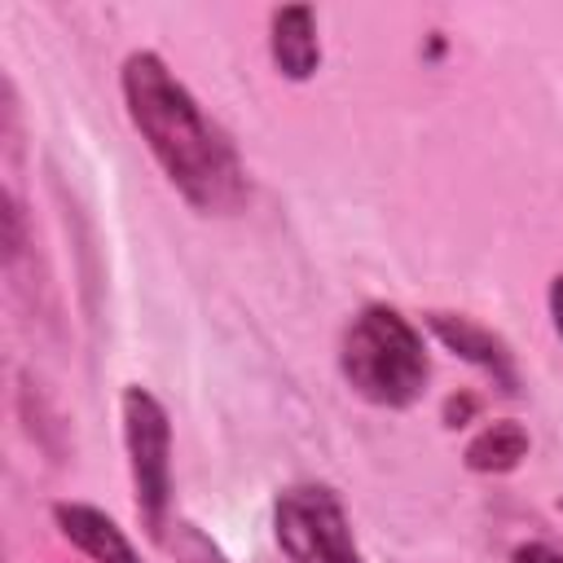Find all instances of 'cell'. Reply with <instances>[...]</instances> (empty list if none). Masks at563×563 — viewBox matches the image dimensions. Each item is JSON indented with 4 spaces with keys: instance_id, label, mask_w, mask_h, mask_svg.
<instances>
[{
    "instance_id": "7a4b0ae2",
    "label": "cell",
    "mask_w": 563,
    "mask_h": 563,
    "mask_svg": "<svg viewBox=\"0 0 563 563\" xmlns=\"http://www.w3.org/2000/svg\"><path fill=\"white\" fill-rule=\"evenodd\" d=\"M339 374L374 409L418 405L431 378L422 330L391 303H365L339 334Z\"/></svg>"
},
{
    "instance_id": "6da1fadb",
    "label": "cell",
    "mask_w": 563,
    "mask_h": 563,
    "mask_svg": "<svg viewBox=\"0 0 563 563\" xmlns=\"http://www.w3.org/2000/svg\"><path fill=\"white\" fill-rule=\"evenodd\" d=\"M119 92L167 185L198 216H229L246 202V167L233 136L198 106V97L158 53H128L119 66Z\"/></svg>"
},
{
    "instance_id": "277c9868",
    "label": "cell",
    "mask_w": 563,
    "mask_h": 563,
    "mask_svg": "<svg viewBox=\"0 0 563 563\" xmlns=\"http://www.w3.org/2000/svg\"><path fill=\"white\" fill-rule=\"evenodd\" d=\"M273 537L290 563H365L334 488L290 484L273 501Z\"/></svg>"
},
{
    "instance_id": "4fadbf2b",
    "label": "cell",
    "mask_w": 563,
    "mask_h": 563,
    "mask_svg": "<svg viewBox=\"0 0 563 563\" xmlns=\"http://www.w3.org/2000/svg\"><path fill=\"white\" fill-rule=\"evenodd\" d=\"M545 312H550L554 334L563 339V273H554V277H550V286H545Z\"/></svg>"
},
{
    "instance_id": "5b68a950",
    "label": "cell",
    "mask_w": 563,
    "mask_h": 563,
    "mask_svg": "<svg viewBox=\"0 0 563 563\" xmlns=\"http://www.w3.org/2000/svg\"><path fill=\"white\" fill-rule=\"evenodd\" d=\"M422 325H427L457 361H466V365H475L479 374H488L501 396H519V365H515L510 343H506L497 330L479 325V321L466 317V312H444V308L422 312Z\"/></svg>"
},
{
    "instance_id": "3957f363",
    "label": "cell",
    "mask_w": 563,
    "mask_h": 563,
    "mask_svg": "<svg viewBox=\"0 0 563 563\" xmlns=\"http://www.w3.org/2000/svg\"><path fill=\"white\" fill-rule=\"evenodd\" d=\"M119 418H123V453H128L136 519L150 541H167V528H172V418H167L163 400L141 383L123 387Z\"/></svg>"
},
{
    "instance_id": "ba28073f",
    "label": "cell",
    "mask_w": 563,
    "mask_h": 563,
    "mask_svg": "<svg viewBox=\"0 0 563 563\" xmlns=\"http://www.w3.org/2000/svg\"><path fill=\"white\" fill-rule=\"evenodd\" d=\"M528 449H532L528 427L515 422V418H497V422H484V427L466 440L462 466L475 471V475H510V471L523 466Z\"/></svg>"
},
{
    "instance_id": "7c38bea8",
    "label": "cell",
    "mask_w": 563,
    "mask_h": 563,
    "mask_svg": "<svg viewBox=\"0 0 563 563\" xmlns=\"http://www.w3.org/2000/svg\"><path fill=\"white\" fill-rule=\"evenodd\" d=\"M510 563H563V550H554V545H545V541H523V545L510 554Z\"/></svg>"
},
{
    "instance_id": "8992f818",
    "label": "cell",
    "mask_w": 563,
    "mask_h": 563,
    "mask_svg": "<svg viewBox=\"0 0 563 563\" xmlns=\"http://www.w3.org/2000/svg\"><path fill=\"white\" fill-rule=\"evenodd\" d=\"M53 528L88 563H141L132 537L101 506H88V501H53Z\"/></svg>"
},
{
    "instance_id": "52a82bcc",
    "label": "cell",
    "mask_w": 563,
    "mask_h": 563,
    "mask_svg": "<svg viewBox=\"0 0 563 563\" xmlns=\"http://www.w3.org/2000/svg\"><path fill=\"white\" fill-rule=\"evenodd\" d=\"M268 57L282 79L303 84L321 70V31L312 4H286L268 18Z\"/></svg>"
},
{
    "instance_id": "30bf717a",
    "label": "cell",
    "mask_w": 563,
    "mask_h": 563,
    "mask_svg": "<svg viewBox=\"0 0 563 563\" xmlns=\"http://www.w3.org/2000/svg\"><path fill=\"white\" fill-rule=\"evenodd\" d=\"M26 251V216L18 194H4V260L18 264V255Z\"/></svg>"
},
{
    "instance_id": "9c48e42d",
    "label": "cell",
    "mask_w": 563,
    "mask_h": 563,
    "mask_svg": "<svg viewBox=\"0 0 563 563\" xmlns=\"http://www.w3.org/2000/svg\"><path fill=\"white\" fill-rule=\"evenodd\" d=\"M172 528H176V532L167 537V550L176 554V563H229V554L220 550V541H216V537H207L198 523L176 519Z\"/></svg>"
},
{
    "instance_id": "8fae6325",
    "label": "cell",
    "mask_w": 563,
    "mask_h": 563,
    "mask_svg": "<svg viewBox=\"0 0 563 563\" xmlns=\"http://www.w3.org/2000/svg\"><path fill=\"white\" fill-rule=\"evenodd\" d=\"M475 413H479V396H475V391H453V396H444V405H440V422H444L449 431L475 422Z\"/></svg>"
}]
</instances>
